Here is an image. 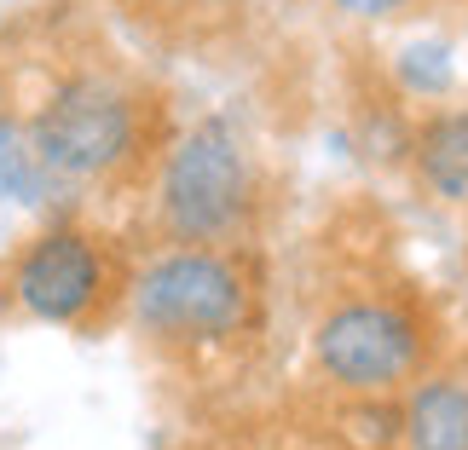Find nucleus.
Wrapping results in <instances>:
<instances>
[{
  "instance_id": "2",
  "label": "nucleus",
  "mask_w": 468,
  "mask_h": 450,
  "mask_svg": "<svg viewBox=\"0 0 468 450\" xmlns=\"http://www.w3.org/2000/svg\"><path fill=\"white\" fill-rule=\"evenodd\" d=\"M128 323L168 352L231 347L261 323V266L249 243H168L133 266Z\"/></svg>"
},
{
  "instance_id": "9",
  "label": "nucleus",
  "mask_w": 468,
  "mask_h": 450,
  "mask_svg": "<svg viewBox=\"0 0 468 450\" xmlns=\"http://www.w3.org/2000/svg\"><path fill=\"white\" fill-rule=\"evenodd\" d=\"M341 12H353V17H388V12H399L405 0H335Z\"/></svg>"
},
{
  "instance_id": "5",
  "label": "nucleus",
  "mask_w": 468,
  "mask_h": 450,
  "mask_svg": "<svg viewBox=\"0 0 468 450\" xmlns=\"http://www.w3.org/2000/svg\"><path fill=\"white\" fill-rule=\"evenodd\" d=\"M266 179L249 133L231 116H203L174 133L156 168V231L168 243H249Z\"/></svg>"
},
{
  "instance_id": "10",
  "label": "nucleus",
  "mask_w": 468,
  "mask_h": 450,
  "mask_svg": "<svg viewBox=\"0 0 468 450\" xmlns=\"http://www.w3.org/2000/svg\"><path fill=\"white\" fill-rule=\"evenodd\" d=\"M214 6H249V0H214Z\"/></svg>"
},
{
  "instance_id": "7",
  "label": "nucleus",
  "mask_w": 468,
  "mask_h": 450,
  "mask_svg": "<svg viewBox=\"0 0 468 450\" xmlns=\"http://www.w3.org/2000/svg\"><path fill=\"white\" fill-rule=\"evenodd\" d=\"M410 179L445 208H468V110H434L405 139Z\"/></svg>"
},
{
  "instance_id": "6",
  "label": "nucleus",
  "mask_w": 468,
  "mask_h": 450,
  "mask_svg": "<svg viewBox=\"0 0 468 450\" xmlns=\"http://www.w3.org/2000/svg\"><path fill=\"white\" fill-rule=\"evenodd\" d=\"M405 450H468V364H440L399 392Z\"/></svg>"
},
{
  "instance_id": "4",
  "label": "nucleus",
  "mask_w": 468,
  "mask_h": 450,
  "mask_svg": "<svg viewBox=\"0 0 468 450\" xmlns=\"http://www.w3.org/2000/svg\"><path fill=\"white\" fill-rule=\"evenodd\" d=\"M6 306L29 323L64 335H104L128 318L133 260L122 237L93 225L87 214H52L6 266Z\"/></svg>"
},
{
  "instance_id": "3",
  "label": "nucleus",
  "mask_w": 468,
  "mask_h": 450,
  "mask_svg": "<svg viewBox=\"0 0 468 450\" xmlns=\"http://www.w3.org/2000/svg\"><path fill=\"white\" fill-rule=\"evenodd\" d=\"M313 364L347 399H399L440 364V318L410 283H365L318 312Z\"/></svg>"
},
{
  "instance_id": "1",
  "label": "nucleus",
  "mask_w": 468,
  "mask_h": 450,
  "mask_svg": "<svg viewBox=\"0 0 468 450\" xmlns=\"http://www.w3.org/2000/svg\"><path fill=\"white\" fill-rule=\"evenodd\" d=\"M29 145L58 196H69L156 173L174 133L162 128L156 99L139 81L116 69H69L29 110Z\"/></svg>"
},
{
  "instance_id": "8",
  "label": "nucleus",
  "mask_w": 468,
  "mask_h": 450,
  "mask_svg": "<svg viewBox=\"0 0 468 450\" xmlns=\"http://www.w3.org/2000/svg\"><path fill=\"white\" fill-rule=\"evenodd\" d=\"M0 196H6V203H29V208L58 203V185H52L47 168L35 162L29 116L17 110V99H12V81H6V76H0Z\"/></svg>"
}]
</instances>
